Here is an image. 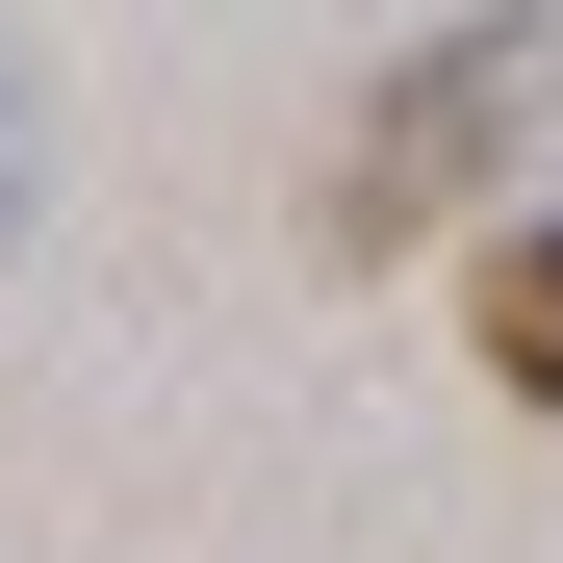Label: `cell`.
<instances>
[{
	"instance_id": "obj_1",
	"label": "cell",
	"mask_w": 563,
	"mask_h": 563,
	"mask_svg": "<svg viewBox=\"0 0 563 563\" xmlns=\"http://www.w3.org/2000/svg\"><path fill=\"white\" fill-rule=\"evenodd\" d=\"M538 77H563V26H410V52H385V103L333 129V256L461 231V206H487V154L538 129Z\"/></svg>"
},
{
	"instance_id": "obj_2",
	"label": "cell",
	"mask_w": 563,
	"mask_h": 563,
	"mask_svg": "<svg viewBox=\"0 0 563 563\" xmlns=\"http://www.w3.org/2000/svg\"><path fill=\"white\" fill-rule=\"evenodd\" d=\"M461 333H487V385H512V410H563V231H487Z\"/></svg>"
}]
</instances>
